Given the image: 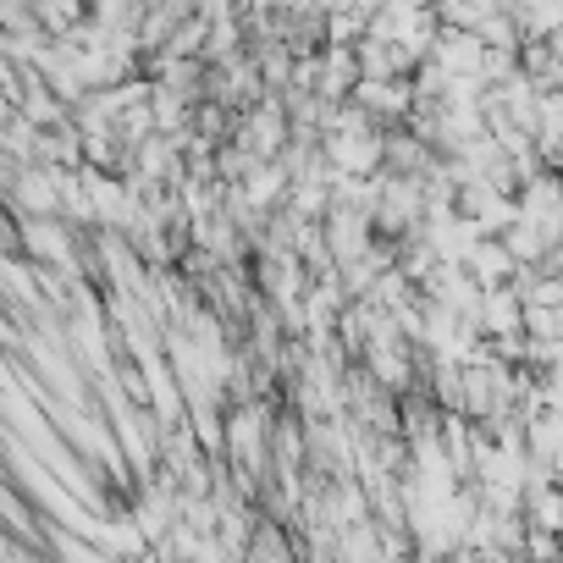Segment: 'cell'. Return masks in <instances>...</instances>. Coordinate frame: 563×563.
I'll list each match as a JSON object with an SVG mask.
<instances>
[{
	"instance_id": "1",
	"label": "cell",
	"mask_w": 563,
	"mask_h": 563,
	"mask_svg": "<svg viewBox=\"0 0 563 563\" xmlns=\"http://www.w3.org/2000/svg\"><path fill=\"white\" fill-rule=\"evenodd\" d=\"M514 265H519V260L508 254V243H503V238H481V243L464 254V271L481 282V288H497V282H508V276H514Z\"/></svg>"
}]
</instances>
